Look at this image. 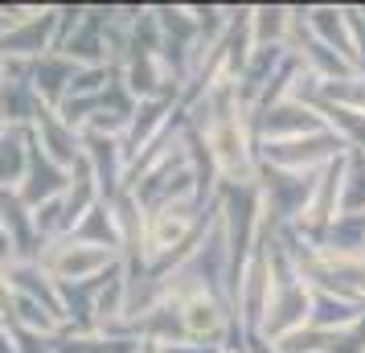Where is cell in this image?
<instances>
[{"instance_id":"cell-1","label":"cell","mask_w":365,"mask_h":353,"mask_svg":"<svg viewBox=\"0 0 365 353\" xmlns=\"http://www.w3.org/2000/svg\"><path fill=\"white\" fill-rule=\"evenodd\" d=\"M103 263H107V255H103L99 247H58L50 271L58 280H83L91 271H99Z\"/></svg>"},{"instance_id":"cell-2","label":"cell","mask_w":365,"mask_h":353,"mask_svg":"<svg viewBox=\"0 0 365 353\" xmlns=\"http://www.w3.org/2000/svg\"><path fill=\"white\" fill-rule=\"evenodd\" d=\"M9 255H13V238H9V235H4V230H0V263H4Z\"/></svg>"}]
</instances>
